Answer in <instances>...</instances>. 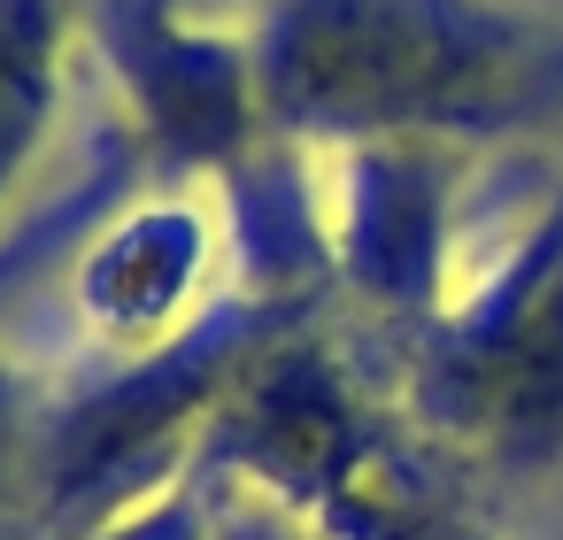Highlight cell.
Masks as SVG:
<instances>
[{"instance_id":"cell-1","label":"cell","mask_w":563,"mask_h":540,"mask_svg":"<svg viewBox=\"0 0 563 540\" xmlns=\"http://www.w3.org/2000/svg\"><path fill=\"white\" fill-rule=\"evenodd\" d=\"M247 47L271 132L317 155L563 117V24L517 0H263Z\"/></svg>"},{"instance_id":"cell-2","label":"cell","mask_w":563,"mask_h":540,"mask_svg":"<svg viewBox=\"0 0 563 540\" xmlns=\"http://www.w3.org/2000/svg\"><path fill=\"white\" fill-rule=\"evenodd\" d=\"M440 463L448 455L409 432V417L386 425L371 409L363 378L309 317L271 340L224 394L194 478L263 494L317 540H448L455 502L440 494Z\"/></svg>"},{"instance_id":"cell-3","label":"cell","mask_w":563,"mask_h":540,"mask_svg":"<svg viewBox=\"0 0 563 540\" xmlns=\"http://www.w3.org/2000/svg\"><path fill=\"white\" fill-rule=\"evenodd\" d=\"M309 317L317 309L224 286L186 332L47 394L32 409V540H93L124 509L170 494L247 363Z\"/></svg>"},{"instance_id":"cell-4","label":"cell","mask_w":563,"mask_h":540,"mask_svg":"<svg viewBox=\"0 0 563 540\" xmlns=\"http://www.w3.org/2000/svg\"><path fill=\"white\" fill-rule=\"evenodd\" d=\"M401 417L494 478L563 463V194L432 324L401 332Z\"/></svg>"},{"instance_id":"cell-5","label":"cell","mask_w":563,"mask_h":540,"mask_svg":"<svg viewBox=\"0 0 563 540\" xmlns=\"http://www.w3.org/2000/svg\"><path fill=\"white\" fill-rule=\"evenodd\" d=\"M78 16L124 93V132L163 186H217L271 140L247 24H201L186 0H86Z\"/></svg>"},{"instance_id":"cell-6","label":"cell","mask_w":563,"mask_h":540,"mask_svg":"<svg viewBox=\"0 0 563 540\" xmlns=\"http://www.w3.org/2000/svg\"><path fill=\"white\" fill-rule=\"evenodd\" d=\"M471 147L455 140H363L324 155L332 286L394 332H417L455 294V209Z\"/></svg>"},{"instance_id":"cell-7","label":"cell","mask_w":563,"mask_h":540,"mask_svg":"<svg viewBox=\"0 0 563 540\" xmlns=\"http://www.w3.org/2000/svg\"><path fill=\"white\" fill-rule=\"evenodd\" d=\"M224 255L217 201L201 186H155L124 209H109L78 255H70V301L86 332L109 355H140L170 332H186L217 294L209 271Z\"/></svg>"},{"instance_id":"cell-8","label":"cell","mask_w":563,"mask_h":540,"mask_svg":"<svg viewBox=\"0 0 563 540\" xmlns=\"http://www.w3.org/2000/svg\"><path fill=\"white\" fill-rule=\"evenodd\" d=\"M317 163H324L317 147H294V140L271 132L240 170H224L209 186L240 294L294 301V309H324L340 294L332 286V217H324Z\"/></svg>"},{"instance_id":"cell-9","label":"cell","mask_w":563,"mask_h":540,"mask_svg":"<svg viewBox=\"0 0 563 540\" xmlns=\"http://www.w3.org/2000/svg\"><path fill=\"white\" fill-rule=\"evenodd\" d=\"M78 0H0V201H9L63 109V55H70Z\"/></svg>"},{"instance_id":"cell-10","label":"cell","mask_w":563,"mask_h":540,"mask_svg":"<svg viewBox=\"0 0 563 540\" xmlns=\"http://www.w3.org/2000/svg\"><path fill=\"white\" fill-rule=\"evenodd\" d=\"M140 170H147V163H140V147H132V140H101V147H93V163H86L63 194L32 201L9 232H0V301H9V294H16L47 255H55V247H78V240H86V232L124 201V186H132Z\"/></svg>"},{"instance_id":"cell-11","label":"cell","mask_w":563,"mask_h":540,"mask_svg":"<svg viewBox=\"0 0 563 540\" xmlns=\"http://www.w3.org/2000/svg\"><path fill=\"white\" fill-rule=\"evenodd\" d=\"M32 394L0 363V540H32Z\"/></svg>"},{"instance_id":"cell-12","label":"cell","mask_w":563,"mask_h":540,"mask_svg":"<svg viewBox=\"0 0 563 540\" xmlns=\"http://www.w3.org/2000/svg\"><path fill=\"white\" fill-rule=\"evenodd\" d=\"M217 509H224V486H209V478H178L170 494H155V502H140V509H124L117 525H101L93 540H217Z\"/></svg>"},{"instance_id":"cell-13","label":"cell","mask_w":563,"mask_h":540,"mask_svg":"<svg viewBox=\"0 0 563 540\" xmlns=\"http://www.w3.org/2000/svg\"><path fill=\"white\" fill-rule=\"evenodd\" d=\"M217 540H317L294 509L263 502V494H232L224 486V509H217Z\"/></svg>"}]
</instances>
